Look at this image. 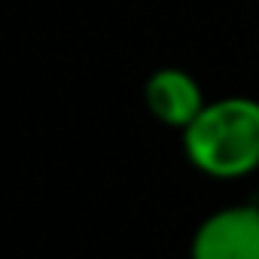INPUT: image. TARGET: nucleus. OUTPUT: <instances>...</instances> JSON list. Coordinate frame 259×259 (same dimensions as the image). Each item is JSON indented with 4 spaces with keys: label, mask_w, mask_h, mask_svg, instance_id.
<instances>
[{
    "label": "nucleus",
    "mask_w": 259,
    "mask_h": 259,
    "mask_svg": "<svg viewBox=\"0 0 259 259\" xmlns=\"http://www.w3.org/2000/svg\"><path fill=\"white\" fill-rule=\"evenodd\" d=\"M147 107L150 113L174 128H189L192 119L204 110V98L198 82L183 70H156L147 82Z\"/></svg>",
    "instance_id": "7ed1b4c3"
},
{
    "label": "nucleus",
    "mask_w": 259,
    "mask_h": 259,
    "mask_svg": "<svg viewBox=\"0 0 259 259\" xmlns=\"http://www.w3.org/2000/svg\"><path fill=\"white\" fill-rule=\"evenodd\" d=\"M183 144L195 168L210 177H244L259 165V104L223 98L183 128Z\"/></svg>",
    "instance_id": "f257e3e1"
},
{
    "label": "nucleus",
    "mask_w": 259,
    "mask_h": 259,
    "mask_svg": "<svg viewBox=\"0 0 259 259\" xmlns=\"http://www.w3.org/2000/svg\"><path fill=\"white\" fill-rule=\"evenodd\" d=\"M192 259H259V207L238 204L207 217L192 238Z\"/></svg>",
    "instance_id": "f03ea898"
}]
</instances>
